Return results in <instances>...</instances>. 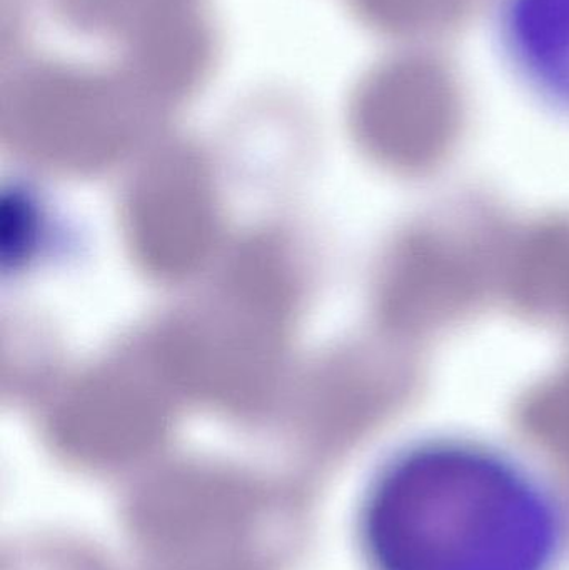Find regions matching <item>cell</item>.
Wrapping results in <instances>:
<instances>
[{"label": "cell", "instance_id": "6da1fadb", "mask_svg": "<svg viewBox=\"0 0 569 570\" xmlns=\"http://www.w3.org/2000/svg\"><path fill=\"white\" fill-rule=\"evenodd\" d=\"M561 505L500 452L431 442L398 455L360 511L370 570H557Z\"/></svg>", "mask_w": 569, "mask_h": 570}, {"label": "cell", "instance_id": "7a4b0ae2", "mask_svg": "<svg viewBox=\"0 0 569 570\" xmlns=\"http://www.w3.org/2000/svg\"><path fill=\"white\" fill-rule=\"evenodd\" d=\"M494 29L514 77L569 110V0H498Z\"/></svg>", "mask_w": 569, "mask_h": 570}]
</instances>
